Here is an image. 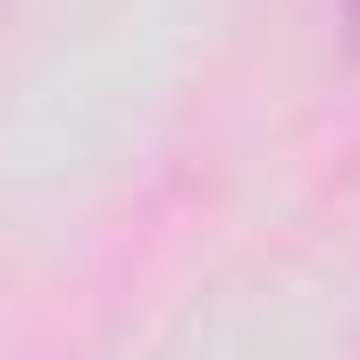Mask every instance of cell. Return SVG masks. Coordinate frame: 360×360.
Here are the masks:
<instances>
[{
  "label": "cell",
  "mask_w": 360,
  "mask_h": 360,
  "mask_svg": "<svg viewBox=\"0 0 360 360\" xmlns=\"http://www.w3.org/2000/svg\"><path fill=\"white\" fill-rule=\"evenodd\" d=\"M344 8H352V25H360V0H344Z\"/></svg>",
  "instance_id": "6da1fadb"
}]
</instances>
